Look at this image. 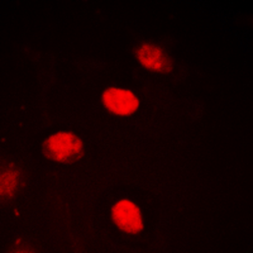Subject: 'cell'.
<instances>
[{
    "label": "cell",
    "mask_w": 253,
    "mask_h": 253,
    "mask_svg": "<svg viewBox=\"0 0 253 253\" xmlns=\"http://www.w3.org/2000/svg\"><path fill=\"white\" fill-rule=\"evenodd\" d=\"M12 251H15V252H32L33 250L23 239H17V241L13 242Z\"/></svg>",
    "instance_id": "8992f818"
},
{
    "label": "cell",
    "mask_w": 253,
    "mask_h": 253,
    "mask_svg": "<svg viewBox=\"0 0 253 253\" xmlns=\"http://www.w3.org/2000/svg\"><path fill=\"white\" fill-rule=\"evenodd\" d=\"M43 156L52 162L69 164L80 160L84 155V143L76 133L61 130L44 139L42 144Z\"/></svg>",
    "instance_id": "6da1fadb"
},
{
    "label": "cell",
    "mask_w": 253,
    "mask_h": 253,
    "mask_svg": "<svg viewBox=\"0 0 253 253\" xmlns=\"http://www.w3.org/2000/svg\"><path fill=\"white\" fill-rule=\"evenodd\" d=\"M112 219L115 227L126 234L134 236L144 228L141 209L129 199H122L113 205Z\"/></svg>",
    "instance_id": "277c9868"
},
{
    "label": "cell",
    "mask_w": 253,
    "mask_h": 253,
    "mask_svg": "<svg viewBox=\"0 0 253 253\" xmlns=\"http://www.w3.org/2000/svg\"><path fill=\"white\" fill-rule=\"evenodd\" d=\"M134 57L143 69L167 75L173 70V63L166 51L152 42H141L135 46Z\"/></svg>",
    "instance_id": "7a4b0ae2"
},
{
    "label": "cell",
    "mask_w": 253,
    "mask_h": 253,
    "mask_svg": "<svg viewBox=\"0 0 253 253\" xmlns=\"http://www.w3.org/2000/svg\"><path fill=\"white\" fill-rule=\"evenodd\" d=\"M101 104L109 113L118 117H129L141 107L138 96L130 90L110 86L101 94Z\"/></svg>",
    "instance_id": "3957f363"
},
{
    "label": "cell",
    "mask_w": 253,
    "mask_h": 253,
    "mask_svg": "<svg viewBox=\"0 0 253 253\" xmlns=\"http://www.w3.org/2000/svg\"><path fill=\"white\" fill-rule=\"evenodd\" d=\"M22 172L14 165H4L0 171V196L3 200L13 199L22 187Z\"/></svg>",
    "instance_id": "5b68a950"
}]
</instances>
